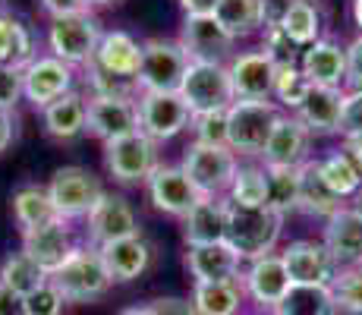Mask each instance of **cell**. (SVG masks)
<instances>
[{
	"label": "cell",
	"instance_id": "6da1fadb",
	"mask_svg": "<svg viewBox=\"0 0 362 315\" xmlns=\"http://www.w3.org/2000/svg\"><path fill=\"white\" fill-rule=\"evenodd\" d=\"M284 214L271 212L268 205L246 208L227 199V243L240 252L243 258L255 262L262 256H271L281 240Z\"/></svg>",
	"mask_w": 362,
	"mask_h": 315
},
{
	"label": "cell",
	"instance_id": "7a4b0ae2",
	"mask_svg": "<svg viewBox=\"0 0 362 315\" xmlns=\"http://www.w3.org/2000/svg\"><path fill=\"white\" fill-rule=\"evenodd\" d=\"M51 284L57 287L66 303H92V299H101L114 281H110L107 268H104V258L98 249L76 246L73 256L51 275Z\"/></svg>",
	"mask_w": 362,
	"mask_h": 315
},
{
	"label": "cell",
	"instance_id": "3957f363",
	"mask_svg": "<svg viewBox=\"0 0 362 315\" xmlns=\"http://www.w3.org/2000/svg\"><path fill=\"white\" fill-rule=\"evenodd\" d=\"M186 177L192 180V186L199 189L202 199H224L233 186L236 177V155L227 145H202L192 142L183 155Z\"/></svg>",
	"mask_w": 362,
	"mask_h": 315
},
{
	"label": "cell",
	"instance_id": "277c9868",
	"mask_svg": "<svg viewBox=\"0 0 362 315\" xmlns=\"http://www.w3.org/2000/svg\"><path fill=\"white\" fill-rule=\"evenodd\" d=\"M277 117L274 101H233L227 108V145L233 155H262Z\"/></svg>",
	"mask_w": 362,
	"mask_h": 315
},
{
	"label": "cell",
	"instance_id": "5b68a950",
	"mask_svg": "<svg viewBox=\"0 0 362 315\" xmlns=\"http://www.w3.org/2000/svg\"><path fill=\"white\" fill-rule=\"evenodd\" d=\"M180 95L189 104L192 117L208 114V110H227L233 104L230 69L221 60H189Z\"/></svg>",
	"mask_w": 362,
	"mask_h": 315
},
{
	"label": "cell",
	"instance_id": "8992f818",
	"mask_svg": "<svg viewBox=\"0 0 362 315\" xmlns=\"http://www.w3.org/2000/svg\"><path fill=\"white\" fill-rule=\"evenodd\" d=\"M47 195H51V205L57 212V218L64 221H76V218H88L92 208L101 202L104 186L86 167H57L47 183Z\"/></svg>",
	"mask_w": 362,
	"mask_h": 315
},
{
	"label": "cell",
	"instance_id": "52a82bcc",
	"mask_svg": "<svg viewBox=\"0 0 362 315\" xmlns=\"http://www.w3.org/2000/svg\"><path fill=\"white\" fill-rule=\"evenodd\" d=\"M186 67H189V54L183 51L180 41L151 38L142 45V67H139L136 86L142 92H180L183 86Z\"/></svg>",
	"mask_w": 362,
	"mask_h": 315
},
{
	"label": "cell",
	"instance_id": "ba28073f",
	"mask_svg": "<svg viewBox=\"0 0 362 315\" xmlns=\"http://www.w3.org/2000/svg\"><path fill=\"white\" fill-rule=\"evenodd\" d=\"M101 23L92 13H79V16L51 19L47 29V45H51V57L69 63V67H88L98 54L101 45Z\"/></svg>",
	"mask_w": 362,
	"mask_h": 315
},
{
	"label": "cell",
	"instance_id": "9c48e42d",
	"mask_svg": "<svg viewBox=\"0 0 362 315\" xmlns=\"http://www.w3.org/2000/svg\"><path fill=\"white\" fill-rule=\"evenodd\" d=\"M139 126L148 139L167 142L192 126V110L180 92H142L139 95Z\"/></svg>",
	"mask_w": 362,
	"mask_h": 315
},
{
	"label": "cell",
	"instance_id": "30bf717a",
	"mask_svg": "<svg viewBox=\"0 0 362 315\" xmlns=\"http://www.w3.org/2000/svg\"><path fill=\"white\" fill-rule=\"evenodd\" d=\"M104 164L117 183H145L158 167V142L142 130L104 145Z\"/></svg>",
	"mask_w": 362,
	"mask_h": 315
},
{
	"label": "cell",
	"instance_id": "8fae6325",
	"mask_svg": "<svg viewBox=\"0 0 362 315\" xmlns=\"http://www.w3.org/2000/svg\"><path fill=\"white\" fill-rule=\"evenodd\" d=\"M139 104L132 98H104L92 95L86 101V132L101 139L104 145L114 139L139 132Z\"/></svg>",
	"mask_w": 362,
	"mask_h": 315
},
{
	"label": "cell",
	"instance_id": "7c38bea8",
	"mask_svg": "<svg viewBox=\"0 0 362 315\" xmlns=\"http://www.w3.org/2000/svg\"><path fill=\"white\" fill-rule=\"evenodd\" d=\"M281 256L284 265H287L290 281L303 287H331L340 271L337 258L331 256V249L322 240H296Z\"/></svg>",
	"mask_w": 362,
	"mask_h": 315
},
{
	"label": "cell",
	"instance_id": "4fadbf2b",
	"mask_svg": "<svg viewBox=\"0 0 362 315\" xmlns=\"http://www.w3.org/2000/svg\"><path fill=\"white\" fill-rule=\"evenodd\" d=\"M230 86L233 101H268L274 95L277 60L268 51H246L230 60Z\"/></svg>",
	"mask_w": 362,
	"mask_h": 315
},
{
	"label": "cell",
	"instance_id": "5bb4252c",
	"mask_svg": "<svg viewBox=\"0 0 362 315\" xmlns=\"http://www.w3.org/2000/svg\"><path fill=\"white\" fill-rule=\"evenodd\" d=\"M145 186H148V199L155 202L158 212L173 214V218H186L202 199L183 167H173V164H158L151 171V177L145 180Z\"/></svg>",
	"mask_w": 362,
	"mask_h": 315
},
{
	"label": "cell",
	"instance_id": "9a60e30c",
	"mask_svg": "<svg viewBox=\"0 0 362 315\" xmlns=\"http://www.w3.org/2000/svg\"><path fill=\"white\" fill-rule=\"evenodd\" d=\"M86 221H88V240H92L95 249L117 240L139 236V214L132 212V205L123 195H114V193H104Z\"/></svg>",
	"mask_w": 362,
	"mask_h": 315
},
{
	"label": "cell",
	"instance_id": "2e32d148",
	"mask_svg": "<svg viewBox=\"0 0 362 315\" xmlns=\"http://www.w3.org/2000/svg\"><path fill=\"white\" fill-rule=\"evenodd\" d=\"M73 249H76V243H73V234H69V221L64 218H54L23 234V252L47 277L73 256Z\"/></svg>",
	"mask_w": 362,
	"mask_h": 315
},
{
	"label": "cell",
	"instance_id": "e0dca14e",
	"mask_svg": "<svg viewBox=\"0 0 362 315\" xmlns=\"http://www.w3.org/2000/svg\"><path fill=\"white\" fill-rule=\"evenodd\" d=\"M73 92V67L57 57H35L23 69V95L45 110L51 101Z\"/></svg>",
	"mask_w": 362,
	"mask_h": 315
},
{
	"label": "cell",
	"instance_id": "ac0fdd59",
	"mask_svg": "<svg viewBox=\"0 0 362 315\" xmlns=\"http://www.w3.org/2000/svg\"><path fill=\"white\" fill-rule=\"evenodd\" d=\"M243 287H246V293L262 309H274L290 293V287H293V281L287 275V265H284V256L271 252V256L249 262V268L243 271Z\"/></svg>",
	"mask_w": 362,
	"mask_h": 315
},
{
	"label": "cell",
	"instance_id": "d6986e66",
	"mask_svg": "<svg viewBox=\"0 0 362 315\" xmlns=\"http://www.w3.org/2000/svg\"><path fill=\"white\" fill-rule=\"evenodd\" d=\"M309 136L312 132L305 130V123L293 114H281L271 130V139L264 145L262 158L264 167H299L305 164V149H309Z\"/></svg>",
	"mask_w": 362,
	"mask_h": 315
},
{
	"label": "cell",
	"instance_id": "ffe728a7",
	"mask_svg": "<svg viewBox=\"0 0 362 315\" xmlns=\"http://www.w3.org/2000/svg\"><path fill=\"white\" fill-rule=\"evenodd\" d=\"M325 246L337 258L340 268H362V212L359 208H340L325 224Z\"/></svg>",
	"mask_w": 362,
	"mask_h": 315
},
{
	"label": "cell",
	"instance_id": "44dd1931",
	"mask_svg": "<svg viewBox=\"0 0 362 315\" xmlns=\"http://www.w3.org/2000/svg\"><path fill=\"white\" fill-rule=\"evenodd\" d=\"M243 256L230 243H208V246H189L186 252V268L196 277V284H211V281H233L240 277Z\"/></svg>",
	"mask_w": 362,
	"mask_h": 315
},
{
	"label": "cell",
	"instance_id": "7402d4cb",
	"mask_svg": "<svg viewBox=\"0 0 362 315\" xmlns=\"http://www.w3.org/2000/svg\"><path fill=\"white\" fill-rule=\"evenodd\" d=\"M303 76L309 86L322 88H340L346 82V51L331 38H318L303 51V63H299Z\"/></svg>",
	"mask_w": 362,
	"mask_h": 315
},
{
	"label": "cell",
	"instance_id": "603a6c76",
	"mask_svg": "<svg viewBox=\"0 0 362 315\" xmlns=\"http://www.w3.org/2000/svg\"><path fill=\"white\" fill-rule=\"evenodd\" d=\"M180 45L189 54V60H221L230 51L233 38L221 29L214 16H186Z\"/></svg>",
	"mask_w": 362,
	"mask_h": 315
},
{
	"label": "cell",
	"instance_id": "cb8c5ba5",
	"mask_svg": "<svg viewBox=\"0 0 362 315\" xmlns=\"http://www.w3.org/2000/svg\"><path fill=\"white\" fill-rule=\"evenodd\" d=\"M183 236L189 246L227 240V195L224 199H199L196 208L183 218Z\"/></svg>",
	"mask_w": 362,
	"mask_h": 315
},
{
	"label": "cell",
	"instance_id": "d4e9b609",
	"mask_svg": "<svg viewBox=\"0 0 362 315\" xmlns=\"http://www.w3.org/2000/svg\"><path fill=\"white\" fill-rule=\"evenodd\" d=\"M95 63H98L104 73L136 82L139 67H142V45L129 32H104L98 54H95Z\"/></svg>",
	"mask_w": 362,
	"mask_h": 315
},
{
	"label": "cell",
	"instance_id": "484cf974",
	"mask_svg": "<svg viewBox=\"0 0 362 315\" xmlns=\"http://www.w3.org/2000/svg\"><path fill=\"white\" fill-rule=\"evenodd\" d=\"M101 258H104V268H107L110 281L114 284H127L136 281L151 262V249L142 236H129V240H117L101 246Z\"/></svg>",
	"mask_w": 362,
	"mask_h": 315
},
{
	"label": "cell",
	"instance_id": "4316f807",
	"mask_svg": "<svg viewBox=\"0 0 362 315\" xmlns=\"http://www.w3.org/2000/svg\"><path fill=\"white\" fill-rule=\"evenodd\" d=\"M299 208L309 214H318V218L331 221L334 214L340 212V195L328 186L322 173V161H305L299 164Z\"/></svg>",
	"mask_w": 362,
	"mask_h": 315
},
{
	"label": "cell",
	"instance_id": "83f0119b",
	"mask_svg": "<svg viewBox=\"0 0 362 315\" xmlns=\"http://www.w3.org/2000/svg\"><path fill=\"white\" fill-rule=\"evenodd\" d=\"M344 98H346V92H340V88L312 86L305 101L299 104L296 117L305 123L309 132H337L340 114H344Z\"/></svg>",
	"mask_w": 362,
	"mask_h": 315
},
{
	"label": "cell",
	"instance_id": "f1b7e54d",
	"mask_svg": "<svg viewBox=\"0 0 362 315\" xmlns=\"http://www.w3.org/2000/svg\"><path fill=\"white\" fill-rule=\"evenodd\" d=\"M214 19L233 41L246 38V35L259 32L262 25H268V0H218Z\"/></svg>",
	"mask_w": 362,
	"mask_h": 315
},
{
	"label": "cell",
	"instance_id": "f546056e",
	"mask_svg": "<svg viewBox=\"0 0 362 315\" xmlns=\"http://www.w3.org/2000/svg\"><path fill=\"white\" fill-rule=\"evenodd\" d=\"M246 297L243 275L233 281H211V284H196L192 287V306L199 315H236Z\"/></svg>",
	"mask_w": 362,
	"mask_h": 315
},
{
	"label": "cell",
	"instance_id": "4dcf8cb0",
	"mask_svg": "<svg viewBox=\"0 0 362 315\" xmlns=\"http://www.w3.org/2000/svg\"><path fill=\"white\" fill-rule=\"evenodd\" d=\"M45 130L54 139H76L79 132H86V98L79 92H66L64 98L51 101L45 110Z\"/></svg>",
	"mask_w": 362,
	"mask_h": 315
},
{
	"label": "cell",
	"instance_id": "1f68e13d",
	"mask_svg": "<svg viewBox=\"0 0 362 315\" xmlns=\"http://www.w3.org/2000/svg\"><path fill=\"white\" fill-rule=\"evenodd\" d=\"M284 35L293 41V47H309L318 41V32H322V16H318L315 4L312 0H290L284 6V13L277 16Z\"/></svg>",
	"mask_w": 362,
	"mask_h": 315
},
{
	"label": "cell",
	"instance_id": "d6a6232c",
	"mask_svg": "<svg viewBox=\"0 0 362 315\" xmlns=\"http://www.w3.org/2000/svg\"><path fill=\"white\" fill-rule=\"evenodd\" d=\"M271 315H337L331 287H303L293 284L290 293L271 309Z\"/></svg>",
	"mask_w": 362,
	"mask_h": 315
},
{
	"label": "cell",
	"instance_id": "836d02e7",
	"mask_svg": "<svg viewBox=\"0 0 362 315\" xmlns=\"http://www.w3.org/2000/svg\"><path fill=\"white\" fill-rule=\"evenodd\" d=\"M10 205H13V218H16V224H19V230H23V234L57 218L47 189H38V186H25V189H19V193H13Z\"/></svg>",
	"mask_w": 362,
	"mask_h": 315
},
{
	"label": "cell",
	"instance_id": "e575fe53",
	"mask_svg": "<svg viewBox=\"0 0 362 315\" xmlns=\"http://www.w3.org/2000/svg\"><path fill=\"white\" fill-rule=\"evenodd\" d=\"M264 180H268V202L264 205L271 212L284 214L299 208V167H264Z\"/></svg>",
	"mask_w": 362,
	"mask_h": 315
},
{
	"label": "cell",
	"instance_id": "d590c367",
	"mask_svg": "<svg viewBox=\"0 0 362 315\" xmlns=\"http://www.w3.org/2000/svg\"><path fill=\"white\" fill-rule=\"evenodd\" d=\"M47 281H51V277H47L23 249L13 252V256H6L4 265H0V284H6L13 293H19L23 299L29 297V293L38 290L41 284H47Z\"/></svg>",
	"mask_w": 362,
	"mask_h": 315
},
{
	"label": "cell",
	"instance_id": "8d00e7d4",
	"mask_svg": "<svg viewBox=\"0 0 362 315\" xmlns=\"http://www.w3.org/2000/svg\"><path fill=\"white\" fill-rule=\"evenodd\" d=\"M322 173H325L328 186L340 195V199L359 195V189H362V171L356 167V161L346 155V151H334V155L322 158Z\"/></svg>",
	"mask_w": 362,
	"mask_h": 315
},
{
	"label": "cell",
	"instance_id": "74e56055",
	"mask_svg": "<svg viewBox=\"0 0 362 315\" xmlns=\"http://www.w3.org/2000/svg\"><path fill=\"white\" fill-rule=\"evenodd\" d=\"M227 199L236 202V205L246 208H259L268 202V180H264L262 167H236L233 186L227 193Z\"/></svg>",
	"mask_w": 362,
	"mask_h": 315
},
{
	"label": "cell",
	"instance_id": "f35d334b",
	"mask_svg": "<svg viewBox=\"0 0 362 315\" xmlns=\"http://www.w3.org/2000/svg\"><path fill=\"white\" fill-rule=\"evenodd\" d=\"M309 79L303 76V69L296 67L293 60H281L277 63V73H274V98L281 104H287L290 110H299V104L305 101L309 95Z\"/></svg>",
	"mask_w": 362,
	"mask_h": 315
},
{
	"label": "cell",
	"instance_id": "ab89813d",
	"mask_svg": "<svg viewBox=\"0 0 362 315\" xmlns=\"http://www.w3.org/2000/svg\"><path fill=\"white\" fill-rule=\"evenodd\" d=\"M337 312L362 315V268H340L331 284Z\"/></svg>",
	"mask_w": 362,
	"mask_h": 315
},
{
	"label": "cell",
	"instance_id": "60d3db41",
	"mask_svg": "<svg viewBox=\"0 0 362 315\" xmlns=\"http://www.w3.org/2000/svg\"><path fill=\"white\" fill-rule=\"evenodd\" d=\"M192 132H196V142L202 145H227V110L196 114L192 117Z\"/></svg>",
	"mask_w": 362,
	"mask_h": 315
},
{
	"label": "cell",
	"instance_id": "b9f144b4",
	"mask_svg": "<svg viewBox=\"0 0 362 315\" xmlns=\"http://www.w3.org/2000/svg\"><path fill=\"white\" fill-rule=\"evenodd\" d=\"M88 86H92V95H104V98H132L136 92V82L132 79H120V76L104 73L98 63H88Z\"/></svg>",
	"mask_w": 362,
	"mask_h": 315
},
{
	"label": "cell",
	"instance_id": "7bdbcfd3",
	"mask_svg": "<svg viewBox=\"0 0 362 315\" xmlns=\"http://www.w3.org/2000/svg\"><path fill=\"white\" fill-rule=\"evenodd\" d=\"M66 306V299L60 297V290L54 287L51 281L41 284L35 293H29V297L23 299V312L25 315H60Z\"/></svg>",
	"mask_w": 362,
	"mask_h": 315
},
{
	"label": "cell",
	"instance_id": "ee69618b",
	"mask_svg": "<svg viewBox=\"0 0 362 315\" xmlns=\"http://www.w3.org/2000/svg\"><path fill=\"white\" fill-rule=\"evenodd\" d=\"M337 132H344L346 142H362V92H346Z\"/></svg>",
	"mask_w": 362,
	"mask_h": 315
},
{
	"label": "cell",
	"instance_id": "f6af8a7d",
	"mask_svg": "<svg viewBox=\"0 0 362 315\" xmlns=\"http://www.w3.org/2000/svg\"><path fill=\"white\" fill-rule=\"evenodd\" d=\"M32 60H35V41H32V32L16 19V29H13V47H10V63H6V67H13V69H25Z\"/></svg>",
	"mask_w": 362,
	"mask_h": 315
},
{
	"label": "cell",
	"instance_id": "bcb514c9",
	"mask_svg": "<svg viewBox=\"0 0 362 315\" xmlns=\"http://www.w3.org/2000/svg\"><path fill=\"white\" fill-rule=\"evenodd\" d=\"M23 98V69L0 63V110H13Z\"/></svg>",
	"mask_w": 362,
	"mask_h": 315
},
{
	"label": "cell",
	"instance_id": "7dc6e473",
	"mask_svg": "<svg viewBox=\"0 0 362 315\" xmlns=\"http://www.w3.org/2000/svg\"><path fill=\"white\" fill-rule=\"evenodd\" d=\"M346 86L350 92H362V38L346 47Z\"/></svg>",
	"mask_w": 362,
	"mask_h": 315
},
{
	"label": "cell",
	"instance_id": "c3c4849f",
	"mask_svg": "<svg viewBox=\"0 0 362 315\" xmlns=\"http://www.w3.org/2000/svg\"><path fill=\"white\" fill-rule=\"evenodd\" d=\"M88 0H41V10L51 19H64V16H79V13H88Z\"/></svg>",
	"mask_w": 362,
	"mask_h": 315
},
{
	"label": "cell",
	"instance_id": "681fc988",
	"mask_svg": "<svg viewBox=\"0 0 362 315\" xmlns=\"http://www.w3.org/2000/svg\"><path fill=\"white\" fill-rule=\"evenodd\" d=\"M151 312L155 315H199L196 306L189 303V299H180V297H161L155 299V303H148Z\"/></svg>",
	"mask_w": 362,
	"mask_h": 315
},
{
	"label": "cell",
	"instance_id": "f907efd6",
	"mask_svg": "<svg viewBox=\"0 0 362 315\" xmlns=\"http://www.w3.org/2000/svg\"><path fill=\"white\" fill-rule=\"evenodd\" d=\"M16 126H19L16 110H0V151H6L16 142Z\"/></svg>",
	"mask_w": 362,
	"mask_h": 315
},
{
	"label": "cell",
	"instance_id": "816d5d0a",
	"mask_svg": "<svg viewBox=\"0 0 362 315\" xmlns=\"http://www.w3.org/2000/svg\"><path fill=\"white\" fill-rule=\"evenodd\" d=\"M13 29H16V19L0 13V63H10V47H13Z\"/></svg>",
	"mask_w": 362,
	"mask_h": 315
},
{
	"label": "cell",
	"instance_id": "f5cc1de1",
	"mask_svg": "<svg viewBox=\"0 0 362 315\" xmlns=\"http://www.w3.org/2000/svg\"><path fill=\"white\" fill-rule=\"evenodd\" d=\"M0 315H25L23 312V297L13 293L6 284H0Z\"/></svg>",
	"mask_w": 362,
	"mask_h": 315
},
{
	"label": "cell",
	"instance_id": "db71d44e",
	"mask_svg": "<svg viewBox=\"0 0 362 315\" xmlns=\"http://www.w3.org/2000/svg\"><path fill=\"white\" fill-rule=\"evenodd\" d=\"M186 16H214V6L218 0H180Z\"/></svg>",
	"mask_w": 362,
	"mask_h": 315
},
{
	"label": "cell",
	"instance_id": "11a10c76",
	"mask_svg": "<svg viewBox=\"0 0 362 315\" xmlns=\"http://www.w3.org/2000/svg\"><path fill=\"white\" fill-rule=\"evenodd\" d=\"M350 158L356 161V167L362 171V142H350Z\"/></svg>",
	"mask_w": 362,
	"mask_h": 315
},
{
	"label": "cell",
	"instance_id": "9f6ffc18",
	"mask_svg": "<svg viewBox=\"0 0 362 315\" xmlns=\"http://www.w3.org/2000/svg\"><path fill=\"white\" fill-rule=\"evenodd\" d=\"M123 315H155V312H151V306H132V309H127Z\"/></svg>",
	"mask_w": 362,
	"mask_h": 315
},
{
	"label": "cell",
	"instance_id": "6f0895ef",
	"mask_svg": "<svg viewBox=\"0 0 362 315\" xmlns=\"http://www.w3.org/2000/svg\"><path fill=\"white\" fill-rule=\"evenodd\" d=\"M353 19H356V25L362 29V0H353Z\"/></svg>",
	"mask_w": 362,
	"mask_h": 315
},
{
	"label": "cell",
	"instance_id": "680465c9",
	"mask_svg": "<svg viewBox=\"0 0 362 315\" xmlns=\"http://www.w3.org/2000/svg\"><path fill=\"white\" fill-rule=\"evenodd\" d=\"M88 4H95V6H107V4H117V0H88Z\"/></svg>",
	"mask_w": 362,
	"mask_h": 315
},
{
	"label": "cell",
	"instance_id": "91938a15",
	"mask_svg": "<svg viewBox=\"0 0 362 315\" xmlns=\"http://www.w3.org/2000/svg\"><path fill=\"white\" fill-rule=\"evenodd\" d=\"M356 208H359V212H362V189H359V205H356Z\"/></svg>",
	"mask_w": 362,
	"mask_h": 315
},
{
	"label": "cell",
	"instance_id": "94428289",
	"mask_svg": "<svg viewBox=\"0 0 362 315\" xmlns=\"http://www.w3.org/2000/svg\"><path fill=\"white\" fill-rule=\"evenodd\" d=\"M0 13H4V0H0Z\"/></svg>",
	"mask_w": 362,
	"mask_h": 315
}]
</instances>
